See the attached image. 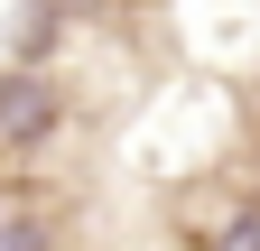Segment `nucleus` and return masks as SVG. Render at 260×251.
<instances>
[{
	"label": "nucleus",
	"instance_id": "obj_1",
	"mask_svg": "<svg viewBox=\"0 0 260 251\" xmlns=\"http://www.w3.org/2000/svg\"><path fill=\"white\" fill-rule=\"evenodd\" d=\"M65 121V93L38 66H0V159H38Z\"/></svg>",
	"mask_w": 260,
	"mask_h": 251
},
{
	"label": "nucleus",
	"instance_id": "obj_2",
	"mask_svg": "<svg viewBox=\"0 0 260 251\" xmlns=\"http://www.w3.org/2000/svg\"><path fill=\"white\" fill-rule=\"evenodd\" d=\"M65 28H75V0H19L10 10V66H38L47 75V56L65 47Z\"/></svg>",
	"mask_w": 260,
	"mask_h": 251
},
{
	"label": "nucleus",
	"instance_id": "obj_3",
	"mask_svg": "<svg viewBox=\"0 0 260 251\" xmlns=\"http://www.w3.org/2000/svg\"><path fill=\"white\" fill-rule=\"evenodd\" d=\"M214 251H260V196H251V205H233V214L214 224Z\"/></svg>",
	"mask_w": 260,
	"mask_h": 251
},
{
	"label": "nucleus",
	"instance_id": "obj_4",
	"mask_svg": "<svg viewBox=\"0 0 260 251\" xmlns=\"http://www.w3.org/2000/svg\"><path fill=\"white\" fill-rule=\"evenodd\" d=\"M0 251H56V233L38 224V214H10V233H0Z\"/></svg>",
	"mask_w": 260,
	"mask_h": 251
},
{
	"label": "nucleus",
	"instance_id": "obj_5",
	"mask_svg": "<svg viewBox=\"0 0 260 251\" xmlns=\"http://www.w3.org/2000/svg\"><path fill=\"white\" fill-rule=\"evenodd\" d=\"M0 233H10V196H0Z\"/></svg>",
	"mask_w": 260,
	"mask_h": 251
}]
</instances>
